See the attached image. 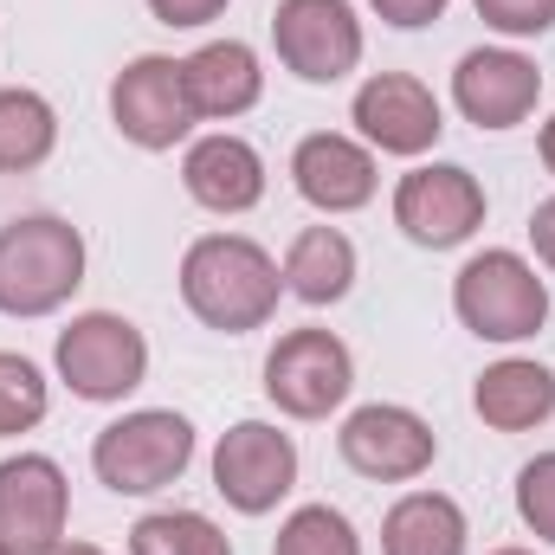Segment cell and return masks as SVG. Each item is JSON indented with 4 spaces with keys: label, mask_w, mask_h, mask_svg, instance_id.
I'll return each instance as SVG.
<instances>
[{
    "label": "cell",
    "mask_w": 555,
    "mask_h": 555,
    "mask_svg": "<svg viewBox=\"0 0 555 555\" xmlns=\"http://www.w3.org/2000/svg\"><path fill=\"white\" fill-rule=\"evenodd\" d=\"M278 291H284V278H278L272 253L253 246V240H240V233H207L181 259V297H188V310L207 330H227V336H246V330L272 323Z\"/></svg>",
    "instance_id": "6da1fadb"
},
{
    "label": "cell",
    "mask_w": 555,
    "mask_h": 555,
    "mask_svg": "<svg viewBox=\"0 0 555 555\" xmlns=\"http://www.w3.org/2000/svg\"><path fill=\"white\" fill-rule=\"evenodd\" d=\"M85 284V240L59 214H26L0 227V310L46 317Z\"/></svg>",
    "instance_id": "7a4b0ae2"
},
{
    "label": "cell",
    "mask_w": 555,
    "mask_h": 555,
    "mask_svg": "<svg viewBox=\"0 0 555 555\" xmlns=\"http://www.w3.org/2000/svg\"><path fill=\"white\" fill-rule=\"evenodd\" d=\"M194 459V426L168 408H142V414L111 420L91 439V472L117 491V498H149L162 485H175Z\"/></svg>",
    "instance_id": "3957f363"
},
{
    "label": "cell",
    "mask_w": 555,
    "mask_h": 555,
    "mask_svg": "<svg viewBox=\"0 0 555 555\" xmlns=\"http://www.w3.org/2000/svg\"><path fill=\"white\" fill-rule=\"evenodd\" d=\"M452 310L485 343H524L550 317V284L517 253H478L465 272L452 278Z\"/></svg>",
    "instance_id": "277c9868"
},
{
    "label": "cell",
    "mask_w": 555,
    "mask_h": 555,
    "mask_svg": "<svg viewBox=\"0 0 555 555\" xmlns=\"http://www.w3.org/2000/svg\"><path fill=\"white\" fill-rule=\"evenodd\" d=\"M59 375L78 401H124L149 375V343L130 317L85 310L59 330Z\"/></svg>",
    "instance_id": "5b68a950"
},
{
    "label": "cell",
    "mask_w": 555,
    "mask_h": 555,
    "mask_svg": "<svg viewBox=\"0 0 555 555\" xmlns=\"http://www.w3.org/2000/svg\"><path fill=\"white\" fill-rule=\"evenodd\" d=\"M272 46L304 85H336L362 65V20L349 0H278Z\"/></svg>",
    "instance_id": "8992f818"
},
{
    "label": "cell",
    "mask_w": 555,
    "mask_h": 555,
    "mask_svg": "<svg viewBox=\"0 0 555 555\" xmlns=\"http://www.w3.org/2000/svg\"><path fill=\"white\" fill-rule=\"evenodd\" d=\"M395 227L414 246H426V253L465 246L485 227V188H478V175L459 168V162H433V168L401 175V188H395Z\"/></svg>",
    "instance_id": "52a82bcc"
},
{
    "label": "cell",
    "mask_w": 555,
    "mask_h": 555,
    "mask_svg": "<svg viewBox=\"0 0 555 555\" xmlns=\"http://www.w3.org/2000/svg\"><path fill=\"white\" fill-rule=\"evenodd\" d=\"M349 388H356V362L330 330H291L266 356V395L291 420H323L349 401Z\"/></svg>",
    "instance_id": "ba28073f"
},
{
    "label": "cell",
    "mask_w": 555,
    "mask_h": 555,
    "mask_svg": "<svg viewBox=\"0 0 555 555\" xmlns=\"http://www.w3.org/2000/svg\"><path fill=\"white\" fill-rule=\"evenodd\" d=\"M72 485L46 452L0 459V543L13 555H52L65 543Z\"/></svg>",
    "instance_id": "9c48e42d"
},
{
    "label": "cell",
    "mask_w": 555,
    "mask_h": 555,
    "mask_svg": "<svg viewBox=\"0 0 555 555\" xmlns=\"http://www.w3.org/2000/svg\"><path fill=\"white\" fill-rule=\"evenodd\" d=\"M291 485H297V446H291V433H278L266 420H240L214 446V491L233 511L266 517V511H278V498Z\"/></svg>",
    "instance_id": "30bf717a"
},
{
    "label": "cell",
    "mask_w": 555,
    "mask_h": 555,
    "mask_svg": "<svg viewBox=\"0 0 555 555\" xmlns=\"http://www.w3.org/2000/svg\"><path fill=\"white\" fill-rule=\"evenodd\" d=\"M111 117H117V130L137 142V149H175V142L194 130V104H188L181 59H162V52L130 59L117 72V85H111Z\"/></svg>",
    "instance_id": "8fae6325"
},
{
    "label": "cell",
    "mask_w": 555,
    "mask_h": 555,
    "mask_svg": "<svg viewBox=\"0 0 555 555\" xmlns=\"http://www.w3.org/2000/svg\"><path fill=\"white\" fill-rule=\"evenodd\" d=\"M336 452H343L349 472H362V478H375V485H408V478H420V472L433 465L439 439H433V426H426L414 408L375 401V408H356V414L343 420Z\"/></svg>",
    "instance_id": "7c38bea8"
},
{
    "label": "cell",
    "mask_w": 555,
    "mask_h": 555,
    "mask_svg": "<svg viewBox=\"0 0 555 555\" xmlns=\"http://www.w3.org/2000/svg\"><path fill=\"white\" fill-rule=\"evenodd\" d=\"M537 98H543V72L524 52H504V46H478L452 72V104L478 130H517L537 111Z\"/></svg>",
    "instance_id": "4fadbf2b"
},
{
    "label": "cell",
    "mask_w": 555,
    "mask_h": 555,
    "mask_svg": "<svg viewBox=\"0 0 555 555\" xmlns=\"http://www.w3.org/2000/svg\"><path fill=\"white\" fill-rule=\"evenodd\" d=\"M356 124L362 137L375 142L382 155H426L433 142L446 137V117H439V98L408 78V72H382L356 91Z\"/></svg>",
    "instance_id": "5bb4252c"
},
{
    "label": "cell",
    "mask_w": 555,
    "mask_h": 555,
    "mask_svg": "<svg viewBox=\"0 0 555 555\" xmlns=\"http://www.w3.org/2000/svg\"><path fill=\"white\" fill-rule=\"evenodd\" d=\"M291 181H297V194H304L310 207H323V214H356V207L375 201V155H369L362 142L336 137V130H317V137L297 142Z\"/></svg>",
    "instance_id": "9a60e30c"
},
{
    "label": "cell",
    "mask_w": 555,
    "mask_h": 555,
    "mask_svg": "<svg viewBox=\"0 0 555 555\" xmlns=\"http://www.w3.org/2000/svg\"><path fill=\"white\" fill-rule=\"evenodd\" d=\"M181 181L214 214H246L266 201V162L246 137H201L181 162Z\"/></svg>",
    "instance_id": "2e32d148"
},
{
    "label": "cell",
    "mask_w": 555,
    "mask_h": 555,
    "mask_svg": "<svg viewBox=\"0 0 555 555\" xmlns=\"http://www.w3.org/2000/svg\"><path fill=\"white\" fill-rule=\"evenodd\" d=\"M181 78H188V104H194V117H214V124L253 111L259 91H266L259 52L240 46V39H214V46H201L194 59H181Z\"/></svg>",
    "instance_id": "e0dca14e"
},
{
    "label": "cell",
    "mask_w": 555,
    "mask_h": 555,
    "mask_svg": "<svg viewBox=\"0 0 555 555\" xmlns=\"http://www.w3.org/2000/svg\"><path fill=\"white\" fill-rule=\"evenodd\" d=\"M472 408L498 433H530V426H543L555 414V375L543 362H498V369L478 375Z\"/></svg>",
    "instance_id": "ac0fdd59"
},
{
    "label": "cell",
    "mask_w": 555,
    "mask_h": 555,
    "mask_svg": "<svg viewBox=\"0 0 555 555\" xmlns=\"http://www.w3.org/2000/svg\"><path fill=\"white\" fill-rule=\"evenodd\" d=\"M382 555H465V511L439 491H408L382 524Z\"/></svg>",
    "instance_id": "d6986e66"
},
{
    "label": "cell",
    "mask_w": 555,
    "mask_h": 555,
    "mask_svg": "<svg viewBox=\"0 0 555 555\" xmlns=\"http://www.w3.org/2000/svg\"><path fill=\"white\" fill-rule=\"evenodd\" d=\"M284 284H291L304 304H336V297H349V284H356V246H349V233H336V227H304V233L291 240V253H284Z\"/></svg>",
    "instance_id": "ffe728a7"
},
{
    "label": "cell",
    "mask_w": 555,
    "mask_h": 555,
    "mask_svg": "<svg viewBox=\"0 0 555 555\" xmlns=\"http://www.w3.org/2000/svg\"><path fill=\"white\" fill-rule=\"evenodd\" d=\"M59 142V117L39 91H0V175H26L52 155Z\"/></svg>",
    "instance_id": "44dd1931"
},
{
    "label": "cell",
    "mask_w": 555,
    "mask_h": 555,
    "mask_svg": "<svg viewBox=\"0 0 555 555\" xmlns=\"http://www.w3.org/2000/svg\"><path fill=\"white\" fill-rule=\"evenodd\" d=\"M130 555H233V543L201 511H149L130 530Z\"/></svg>",
    "instance_id": "7402d4cb"
},
{
    "label": "cell",
    "mask_w": 555,
    "mask_h": 555,
    "mask_svg": "<svg viewBox=\"0 0 555 555\" xmlns=\"http://www.w3.org/2000/svg\"><path fill=\"white\" fill-rule=\"evenodd\" d=\"M272 555H362V543H356V524H349L343 511H330V504H304V511L284 517Z\"/></svg>",
    "instance_id": "603a6c76"
},
{
    "label": "cell",
    "mask_w": 555,
    "mask_h": 555,
    "mask_svg": "<svg viewBox=\"0 0 555 555\" xmlns=\"http://www.w3.org/2000/svg\"><path fill=\"white\" fill-rule=\"evenodd\" d=\"M39 420H46V375L26 356L0 349V439L33 433Z\"/></svg>",
    "instance_id": "cb8c5ba5"
},
{
    "label": "cell",
    "mask_w": 555,
    "mask_h": 555,
    "mask_svg": "<svg viewBox=\"0 0 555 555\" xmlns=\"http://www.w3.org/2000/svg\"><path fill=\"white\" fill-rule=\"evenodd\" d=\"M517 517H524L543 543H555V452L530 459V465L517 472Z\"/></svg>",
    "instance_id": "d4e9b609"
},
{
    "label": "cell",
    "mask_w": 555,
    "mask_h": 555,
    "mask_svg": "<svg viewBox=\"0 0 555 555\" xmlns=\"http://www.w3.org/2000/svg\"><path fill=\"white\" fill-rule=\"evenodd\" d=\"M478 20L511 39H537L555 26V0H478Z\"/></svg>",
    "instance_id": "484cf974"
},
{
    "label": "cell",
    "mask_w": 555,
    "mask_h": 555,
    "mask_svg": "<svg viewBox=\"0 0 555 555\" xmlns=\"http://www.w3.org/2000/svg\"><path fill=\"white\" fill-rule=\"evenodd\" d=\"M149 13L162 26H207V20L227 13V0H149Z\"/></svg>",
    "instance_id": "4316f807"
},
{
    "label": "cell",
    "mask_w": 555,
    "mask_h": 555,
    "mask_svg": "<svg viewBox=\"0 0 555 555\" xmlns=\"http://www.w3.org/2000/svg\"><path fill=\"white\" fill-rule=\"evenodd\" d=\"M388 26H433L446 13V0H369Z\"/></svg>",
    "instance_id": "83f0119b"
},
{
    "label": "cell",
    "mask_w": 555,
    "mask_h": 555,
    "mask_svg": "<svg viewBox=\"0 0 555 555\" xmlns=\"http://www.w3.org/2000/svg\"><path fill=\"white\" fill-rule=\"evenodd\" d=\"M530 246H537V259L555 272V194L537 201V214H530Z\"/></svg>",
    "instance_id": "f1b7e54d"
},
{
    "label": "cell",
    "mask_w": 555,
    "mask_h": 555,
    "mask_svg": "<svg viewBox=\"0 0 555 555\" xmlns=\"http://www.w3.org/2000/svg\"><path fill=\"white\" fill-rule=\"evenodd\" d=\"M543 168H550V175H555V117H550V124H543Z\"/></svg>",
    "instance_id": "f546056e"
},
{
    "label": "cell",
    "mask_w": 555,
    "mask_h": 555,
    "mask_svg": "<svg viewBox=\"0 0 555 555\" xmlns=\"http://www.w3.org/2000/svg\"><path fill=\"white\" fill-rule=\"evenodd\" d=\"M52 555H104V550H98V543H59Z\"/></svg>",
    "instance_id": "4dcf8cb0"
},
{
    "label": "cell",
    "mask_w": 555,
    "mask_h": 555,
    "mask_svg": "<svg viewBox=\"0 0 555 555\" xmlns=\"http://www.w3.org/2000/svg\"><path fill=\"white\" fill-rule=\"evenodd\" d=\"M491 555H530V550H491Z\"/></svg>",
    "instance_id": "1f68e13d"
},
{
    "label": "cell",
    "mask_w": 555,
    "mask_h": 555,
    "mask_svg": "<svg viewBox=\"0 0 555 555\" xmlns=\"http://www.w3.org/2000/svg\"><path fill=\"white\" fill-rule=\"evenodd\" d=\"M0 555H13V550H7V543H0Z\"/></svg>",
    "instance_id": "d6a6232c"
}]
</instances>
